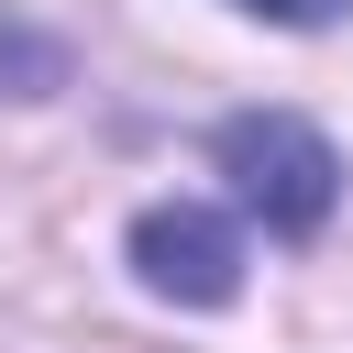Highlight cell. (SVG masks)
Wrapping results in <instances>:
<instances>
[{"label":"cell","instance_id":"cell-1","mask_svg":"<svg viewBox=\"0 0 353 353\" xmlns=\"http://www.w3.org/2000/svg\"><path fill=\"white\" fill-rule=\"evenodd\" d=\"M210 165L232 176V210L265 221L276 243H309V232L331 221V199H342V154H331L298 110H243V121H221Z\"/></svg>","mask_w":353,"mask_h":353},{"label":"cell","instance_id":"cell-2","mask_svg":"<svg viewBox=\"0 0 353 353\" xmlns=\"http://www.w3.org/2000/svg\"><path fill=\"white\" fill-rule=\"evenodd\" d=\"M132 276L154 298H176V309H221L243 287V232L221 210H199V199H154L132 221Z\"/></svg>","mask_w":353,"mask_h":353},{"label":"cell","instance_id":"cell-3","mask_svg":"<svg viewBox=\"0 0 353 353\" xmlns=\"http://www.w3.org/2000/svg\"><path fill=\"white\" fill-rule=\"evenodd\" d=\"M232 11H254V22H331L342 0H232Z\"/></svg>","mask_w":353,"mask_h":353}]
</instances>
